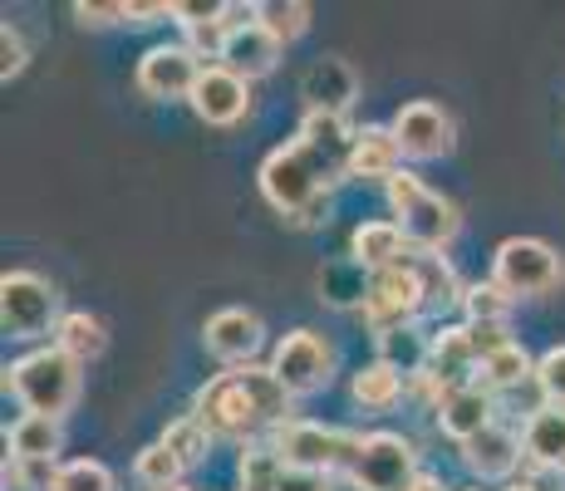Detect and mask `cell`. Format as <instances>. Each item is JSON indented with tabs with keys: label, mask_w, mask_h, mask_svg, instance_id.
Wrapping results in <instances>:
<instances>
[{
	"label": "cell",
	"mask_w": 565,
	"mask_h": 491,
	"mask_svg": "<svg viewBox=\"0 0 565 491\" xmlns=\"http://www.w3.org/2000/svg\"><path fill=\"white\" fill-rule=\"evenodd\" d=\"M79 369L84 364H74L60 344H50V349H35V354L15 359V364L6 369V388L25 403V413L60 423L64 413L79 403V384H84Z\"/></svg>",
	"instance_id": "obj_3"
},
{
	"label": "cell",
	"mask_w": 565,
	"mask_h": 491,
	"mask_svg": "<svg viewBox=\"0 0 565 491\" xmlns=\"http://www.w3.org/2000/svg\"><path fill=\"white\" fill-rule=\"evenodd\" d=\"M521 457H526V442H521L512 428H502V423H492V428L477 433L472 442H462L467 472L482 477V482H492V477H512Z\"/></svg>",
	"instance_id": "obj_15"
},
{
	"label": "cell",
	"mask_w": 565,
	"mask_h": 491,
	"mask_svg": "<svg viewBox=\"0 0 565 491\" xmlns=\"http://www.w3.org/2000/svg\"><path fill=\"white\" fill-rule=\"evenodd\" d=\"M404 246H408V236L398 232V222H364L350 242V256L364 270H388L404 260Z\"/></svg>",
	"instance_id": "obj_21"
},
{
	"label": "cell",
	"mask_w": 565,
	"mask_h": 491,
	"mask_svg": "<svg viewBox=\"0 0 565 491\" xmlns=\"http://www.w3.org/2000/svg\"><path fill=\"white\" fill-rule=\"evenodd\" d=\"M462 310H467V324H507L512 295L497 286V280H482V286H467Z\"/></svg>",
	"instance_id": "obj_30"
},
{
	"label": "cell",
	"mask_w": 565,
	"mask_h": 491,
	"mask_svg": "<svg viewBox=\"0 0 565 491\" xmlns=\"http://www.w3.org/2000/svg\"><path fill=\"white\" fill-rule=\"evenodd\" d=\"M384 188H388V206H394L398 232L408 236V246L428 250V256H443L462 226L458 206H452L443 192H433L423 178H413V172H398V178H388Z\"/></svg>",
	"instance_id": "obj_4"
},
{
	"label": "cell",
	"mask_w": 565,
	"mask_h": 491,
	"mask_svg": "<svg viewBox=\"0 0 565 491\" xmlns=\"http://www.w3.org/2000/svg\"><path fill=\"white\" fill-rule=\"evenodd\" d=\"M521 442H526V457L536 467H546V472H565V408L561 403H541V408L526 418Z\"/></svg>",
	"instance_id": "obj_20"
},
{
	"label": "cell",
	"mask_w": 565,
	"mask_h": 491,
	"mask_svg": "<svg viewBox=\"0 0 565 491\" xmlns=\"http://www.w3.org/2000/svg\"><path fill=\"white\" fill-rule=\"evenodd\" d=\"M276 60H280V40L270 35L266 25H246V30H236L232 40H226V54H222V64L236 74V79H266L270 70H276Z\"/></svg>",
	"instance_id": "obj_18"
},
{
	"label": "cell",
	"mask_w": 565,
	"mask_h": 491,
	"mask_svg": "<svg viewBox=\"0 0 565 491\" xmlns=\"http://www.w3.org/2000/svg\"><path fill=\"white\" fill-rule=\"evenodd\" d=\"M202 344H206L212 359L242 369V364H252V359L260 354V344H266V324H260L256 310L232 305V310H216L212 320L202 324Z\"/></svg>",
	"instance_id": "obj_13"
},
{
	"label": "cell",
	"mask_w": 565,
	"mask_h": 491,
	"mask_svg": "<svg viewBox=\"0 0 565 491\" xmlns=\"http://www.w3.org/2000/svg\"><path fill=\"white\" fill-rule=\"evenodd\" d=\"M350 393H354V403H360V408L388 413L398 398H404V374H398L394 364H384V359H374L369 369H360V374H354Z\"/></svg>",
	"instance_id": "obj_22"
},
{
	"label": "cell",
	"mask_w": 565,
	"mask_h": 491,
	"mask_svg": "<svg viewBox=\"0 0 565 491\" xmlns=\"http://www.w3.org/2000/svg\"><path fill=\"white\" fill-rule=\"evenodd\" d=\"M364 433H344V428H324V423H286L276 433V452L286 467H300V472H350L354 457H360Z\"/></svg>",
	"instance_id": "obj_6"
},
{
	"label": "cell",
	"mask_w": 565,
	"mask_h": 491,
	"mask_svg": "<svg viewBox=\"0 0 565 491\" xmlns=\"http://www.w3.org/2000/svg\"><path fill=\"white\" fill-rule=\"evenodd\" d=\"M467 340H472V354H477V364L516 344L512 334H507V324H467Z\"/></svg>",
	"instance_id": "obj_35"
},
{
	"label": "cell",
	"mask_w": 565,
	"mask_h": 491,
	"mask_svg": "<svg viewBox=\"0 0 565 491\" xmlns=\"http://www.w3.org/2000/svg\"><path fill=\"white\" fill-rule=\"evenodd\" d=\"M492 413H497L492 388L467 384V388H452L448 398L438 403V428L448 433V438H458V442H472L477 433H487L497 423Z\"/></svg>",
	"instance_id": "obj_16"
},
{
	"label": "cell",
	"mask_w": 565,
	"mask_h": 491,
	"mask_svg": "<svg viewBox=\"0 0 565 491\" xmlns=\"http://www.w3.org/2000/svg\"><path fill=\"white\" fill-rule=\"evenodd\" d=\"M354 134L344 114H306L300 134L260 162V192L296 226H315L330 216V188L350 178Z\"/></svg>",
	"instance_id": "obj_1"
},
{
	"label": "cell",
	"mask_w": 565,
	"mask_h": 491,
	"mask_svg": "<svg viewBox=\"0 0 565 491\" xmlns=\"http://www.w3.org/2000/svg\"><path fill=\"white\" fill-rule=\"evenodd\" d=\"M54 344L64 349V354L74 359V364H89V359H99L104 354V324L94 320V314H84V310H70L60 320V330H54Z\"/></svg>",
	"instance_id": "obj_23"
},
{
	"label": "cell",
	"mask_w": 565,
	"mask_h": 491,
	"mask_svg": "<svg viewBox=\"0 0 565 491\" xmlns=\"http://www.w3.org/2000/svg\"><path fill=\"white\" fill-rule=\"evenodd\" d=\"M536 384L546 393V403H561L565 408V344L546 349V354L536 359Z\"/></svg>",
	"instance_id": "obj_34"
},
{
	"label": "cell",
	"mask_w": 565,
	"mask_h": 491,
	"mask_svg": "<svg viewBox=\"0 0 565 491\" xmlns=\"http://www.w3.org/2000/svg\"><path fill=\"white\" fill-rule=\"evenodd\" d=\"M286 413H290L286 384L260 364H242L232 374H216L192 398V418L222 442H252L266 428H286L290 423Z\"/></svg>",
	"instance_id": "obj_2"
},
{
	"label": "cell",
	"mask_w": 565,
	"mask_h": 491,
	"mask_svg": "<svg viewBox=\"0 0 565 491\" xmlns=\"http://www.w3.org/2000/svg\"><path fill=\"white\" fill-rule=\"evenodd\" d=\"M477 354H472V340H467V324L462 330H438L428 340V374L438 378L443 388H467L477 378Z\"/></svg>",
	"instance_id": "obj_17"
},
{
	"label": "cell",
	"mask_w": 565,
	"mask_h": 491,
	"mask_svg": "<svg viewBox=\"0 0 565 491\" xmlns=\"http://www.w3.org/2000/svg\"><path fill=\"white\" fill-rule=\"evenodd\" d=\"M158 442H168L172 452L182 457V467H198V462H206V452H212V442H216V438H212V433H206L202 423L188 413V418H172L168 428H162V438H158Z\"/></svg>",
	"instance_id": "obj_28"
},
{
	"label": "cell",
	"mask_w": 565,
	"mask_h": 491,
	"mask_svg": "<svg viewBox=\"0 0 565 491\" xmlns=\"http://www.w3.org/2000/svg\"><path fill=\"white\" fill-rule=\"evenodd\" d=\"M280 472H286V462H280L276 447H246L236 491H280Z\"/></svg>",
	"instance_id": "obj_27"
},
{
	"label": "cell",
	"mask_w": 565,
	"mask_h": 491,
	"mask_svg": "<svg viewBox=\"0 0 565 491\" xmlns=\"http://www.w3.org/2000/svg\"><path fill=\"white\" fill-rule=\"evenodd\" d=\"M0 54H6V64H0V74H6V79H15V74L25 70V60H30L25 35H20L15 25H0Z\"/></svg>",
	"instance_id": "obj_36"
},
{
	"label": "cell",
	"mask_w": 565,
	"mask_h": 491,
	"mask_svg": "<svg viewBox=\"0 0 565 491\" xmlns=\"http://www.w3.org/2000/svg\"><path fill=\"white\" fill-rule=\"evenodd\" d=\"M413 491H448L438 482V477H418V482H413Z\"/></svg>",
	"instance_id": "obj_39"
},
{
	"label": "cell",
	"mask_w": 565,
	"mask_h": 491,
	"mask_svg": "<svg viewBox=\"0 0 565 491\" xmlns=\"http://www.w3.org/2000/svg\"><path fill=\"white\" fill-rule=\"evenodd\" d=\"M413 266H418V276H423V286H428V305H458L462 300V286H458V276L448 270V260L443 256H428V250H418V256H408Z\"/></svg>",
	"instance_id": "obj_32"
},
{
	"label": "cell",
	"mask_w": 565,
	"mask_h": 491,
	"mask_svg": "<svg viewBox=\"0 0 565 491\" xmlns=\"http://www.w3.org/2000/svg\"><path fill=\"white\" fill-rule=\"evenodd\" d=\"M350 482L354 491H413V482H418L413 442L398 433H369L350 467Z\"/></svg>",
	"instance_id": "obj_10"
},
{
	"label": "cell",
	"mask_w": 565,
	"mask_h": 491,
	"mask_svg": "<svg viewBox=\"0 0 565 491\" xmlns=\"http://www.w3.org/2000/svg\"><path fill=\"white\" fill-rule=\"evenodd\" d=\"M526 378H536V359L526 354L521 344L512 349H502V354H492V359H482V369H477V384L482 388H521Z\"/></svg>",
	"instance_id": "obj_25"
},
{
	"label": "cell",
	"mask_w": 565,
	"mask_h": 491,
	"mask_svg": "<svg viewBox=\"0 0 565 491\" xmlns=\"http://www.w3.org/2000/svg\"><path fill=\"white\" fill-rule=\"evenodd\" d=\"M188 472V467H182V457L172 452L168 442H148L143 452L134 457V477L143 487H153V491H178V477Z\"/></svg>",
	"instance_id": "obj_26"
},
{
	"label": "cell",
	"mask_w": 565,
	"mask_h": 491,
	"mask_svg": "<svg viewBox=\"0 0 565 491\" xmlns=\"http://www.w3.org/2000/svg\"><path fill=\"white\" fill-rule=\"evenodd\" d=\"M74 15H79L84 25H114V20H128V6H89V0H79Z\"/></svg>",
	"instance_id": "obj_37"
},
{
	"label": "cell",
	"mask_w": 565,
	"mask_h": 491,
	"mask_svg": "<svg viewBox=\"0 0 565 491\" xmlns=\"http://www.w3.org/2000/svg\"><path fill=\"white\" fill-rule=\"evenodd\" d=\"M60 462L50 457H6V491H54Z\"/></svg>",
	"instance_id": "obj_31"
},
{
	"label": "cell",
	"mask_w": 565,
	"mask_h": 491,
	"mask_svg": "<svg viewBox=\"0 0 565 491\" xmlns=\"http://www.w3.org/2000/svg\"><path fill=\"white\" fill-rule=\"evenodd\" d=\"M192 114L212 128H232L252 114V84L236 79L226 64H206L198 89H192Z\"/></svg>",
	"instance_id": "obj_14"
},
{
	"label": "cell",
	"mask_w": 565,
	"mask_h": 491,
	"mask_svg": "<svg viewBox=\"0 0 565 491\" xmlns=\"http://www.w3.org/2000/svg\"><path fill=\"white\" fill-rule=\"evenodd\" d=\"M206 64L188 45H153L138 60V89L148 98H192Z\"/></svg>",
	"instance_id": "obj_12"
},
{
	"label": "cell",
	"mask_w": 565,
	"mask_h": 491,
	"mask_svg": "<svg viewBox=\"0 0 565 491\" xmlns=\"http://www.w3.org/2000/svg\"><path fill=\"white\" fill-rule=\"evenodd\" d=\"M423 305H428V286H423L418 266L404 256L398 266L374 270V276H369V286H364V324L374 334H394V330H404Z\"/></svg>",
	"instance_id": "obj_7"
},
{
	"label": "cell",
	"mask_w": 565,
	"mask_h": 491,
	"mask_svg": "<svg viewBox=\"0 0 565 491\" xmlns=\"http://www.w3.org/2000/svg\"><path fill=\"white\" fill-rule=\"evenodd\" d=\"M507 491H541V487H531V482H512V487H507Z\"/></svg>",
	"instance_id": "obj_40"
},
{
	"label": "cell",
	"mask_w": 565,
	"mask_h": 491,
	"mask_svg": "<svg viewBox=\"0 0 565 491\" xmlns=\"http://www.w3.org/2000/svg\"><path fill=\"white\" fill-rule=\"evenodd\" d=\"M54 491H118L114 472L94 457H79V462H60V477H54Z\"/></svg>",
	"instance_id": "obj_33"
},
{
	"label": "cell",
	"mask_w": 565,
	"mask_h": 491,
	"mask_svg": "<svg viewBox=\"0 0 565 491\" xmlns=\"http://www.w3.org/2000/svg\"><path fill=\"white\" fill-rule=\"evenodd\" d=\"M260 25H266L280 45H290V40H300L310 30V6L306 0H266V6H260Z\"/></svg>",
	"instance_id": "obj_29"
},
{
	"label": "cell",
	"mask_w": 565,
	"mask_h": 491,
	"mask_svg": "<svg viewBox=\"0 0 565 491\" xmlns=\"http://www.w3.org/2000/svg\"><path fill=\"white\" fill-rule=\"evenodd\" d=\"M6 442H10V457H50L54 462V452H60L64 438H60V423L54 418H35V413H25V418L6 433Z\"/></svg>",
	"instance_id": "obj_24"
},
{
	"label": "cell",
	"mask_w": 565,
	"mask_h": 491,
	"mask_svg": "<svg viewBox=\"0 0 565 491\" xmlns=\"http://www.w3.org/2000/svg\"><path fill=\"white\" fill-rule=\"evenodd\" d=\"M270 374L286 384L290 398H310L334 378V349L315 330H290L270 354Z\"/></svg>",
	"instance_id": "obj_9"
},
{
	"label": "cell",
	"mask_w": 565,
	"mask_h": 491,
	"mask_svg": "<svg viewBox=\"0 0 565 491\" xmlns=\"http://www.w3.org/2000/svg\"><path fill=\"white\" fill-rule=\"evenodd\" d=\"M60 295L45 276L35 270H6L0 276V324H6L10 340H45L60 330Z\"/></svg>",
	"instance_id": "obj_5"
},
{
	"label": "cell",
	"mask_w": 565,
	"mask_h": 491,
	"mask_svg": "<svg viewBox=\"0 0 565 491\" xmlns=\"http://www.w3.org/2000/svg\"><path fill=\"white\" fill-rule=\"evenodd\" d=\"M280 491H330V477L300 472V467H286V472H280Z\"/></svg>",
	"instance_id": "obj_38"
},
{
	"label": "cell",
	"mask_w": 565,
	"mask_h": 491,
	"mask_svg": "<svg viewBox=\"0 0 565 491\" xmlns=\"http://www.w3.org/2000/svg\"><path fill=\"white\" fill-rule=\"evenodd\" d=\"M398 162H404V148H398L394 128L369 124L354 134V152H350V178H398Z\"/></svg>",
	"instance_id": "obj_19"
},
{
	"label": "cell",
	"mask_w": 565,
	"mask_h": 491,
	"mask_svg": "<svg viewBox=\"0 0 565 491\" xmlns=\"http://www.w3.org/2000/svg\"><path fill=\"white\" fill-rule=\"evenodd\" d=\"M394 138L398 148H404V158L413 162H433V158H448L452 143H458V128H452V114L448 108H438L433 98H413L394 114Z\"/></svg>",
	"instance_id": "obj_11"
},
{
	"label": "cell",
	"mask_w": 565,
	"mask_h": 491,
	"mask_svg": "<svg viewBox=\"0 0 565 491\" xmlns=\"http://www.w3.org/2000/svg\"><path fill=\"white\" fill-rule=\"evenodd\" d=\"M561 276H565V266H561L556 246L536 242V236H512V242H502L492 256V280L512 295V300L556 290Z\"/></svg>",
	"instance_id": "obj_8"
},
{
	"label": "cell",
	"mask_w": 565,
	"mask_h": 491,
	"mask_svg": "<svg viewBox=\"0 0 565 491\" xmlns=\"http://www.w3.org/2000/svg\"><path fill=\"white\" fill-rule=\"evenodd\" d=\"M178 491H182V487H178Z\"/></svg>",
	"instance_id": "obj_41"
}]
</instances>
